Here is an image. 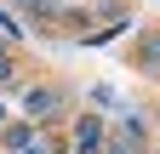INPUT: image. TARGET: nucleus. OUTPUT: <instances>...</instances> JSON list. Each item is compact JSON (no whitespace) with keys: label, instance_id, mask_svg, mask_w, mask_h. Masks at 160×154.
Returning <instances> with one entry per match:
<instances>
[{"label":"nucleus","instance_id":"f03ea898","mask_svg":"<svg viewBox=\"0 0 160 154\" xmlns=\"http://www.w3.org/2000/svg\"><path fill=\"white\" fill-rule=\"evenodd\" d=\"M29 108H34V114H46V108H57V97H52V91H29Z\"/></svg>","mask_w":160,"mask_h":154},{"label":"nucleus","instance_id":"f257e3e1","mask_svg":"<svg viewBox=\"0 0 160 154\" xmlns=\"http://www.w3.org/2000/svg\"><path fill=\"white\" fill-rule=\"evenodd\" d=\"M97 137H103V131H97V120H80V148H97Z\"/></svg>","mask_w":160,"mask_h":154}]
</instances>
